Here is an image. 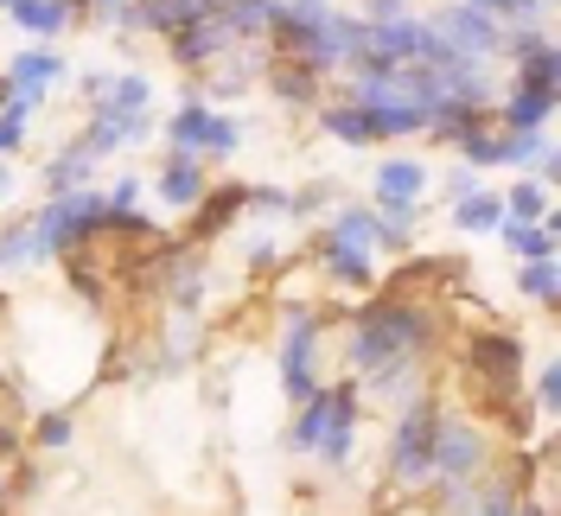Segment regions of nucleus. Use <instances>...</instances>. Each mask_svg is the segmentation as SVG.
<instances>
[{"mask_svg": "<svg viewBox=\"0 0 561 516\" xmlns=\"http://www.w3.org/2000/svg\"><path fill=\"white\" fill-rule=\"evenodd\" d=\"M357 421H364V389L351 377L319 382L313 395L294 409V421H287V452L325 459L332 472H345L351 452H357Z\"/></svg>", "mask_w": 561, "mask_h": 516, "instance_id": "f257e3e1", "label": "nucleus"}, {"mask_svg": "<svg viewBox=\"0 0 561 516\" xmlns=\"http://www.w3.org/2000/svg\"><path fill=\"white\" fill-rule=\"evenodd\" d=\"M440 395H434V382L427 389H415L402 409H396V421H389V447H383V479L389 491H402V497H415V491H427L434 484V427H440Z\"/></svg>", "mask_w": 561, "mask_h": 516, "instance_id": "f03ea898", "label": "nucleus"}, {"mask_svg": "<svg viewBox=\"0 0 561 516\" xmlns=\"http://www.w3.org/2000/svg\"><path fill=\"white\" fill-rule=\"evenodd\" d=\"M325 382V325L319 307H287L280 312V395L300 409Z\"/></svg>", "mask_w": 561, "mask_h": 516, "instance_id": "7ed1b4c3", "label": "nucleus"}, {"mask_svg": "<svg viewBox=\"0 0 561 516\" xmlns=\"http://www.w3.org/2000/svg\"><path fill=\"white\" fill-rule=\"evenodd\" d=\"M167 147L179 153H198V160H237L243 153V122L230 108H210L205 96H185V103L167 115Z\"/></svg>", "mask_w": 561, "mask_h": 516, "instance_id": "20e7f679", "label": "nucleus"}, {"mask_svg": "<svg viewBox=\"0 0 561 516\" xmlns=\"http://www.w3.org/2000/svg\"><path fill=\"white\" fill-rule=\"evenodd\" d=\"M427 26L440 33V45H447V51L472 58V65H497V51H504V26H497V20H485L479 7H466V0H440V7L427 13Z\"/></svg>", "mask_w": 561, "mask_h": 516, "instance_id": "39448f33", "label": "nucleus"}, {"mask_svg": "<svg viewBox=\"0 0 561 516\" xmlns=\"http://www.w3.org/2000/svg\"><path fill=\"white\" fill-rule=\"evenodd\" d=\"M497 58H511V83L517 90H556L561 83V51H556V33L549 26H517V33H504V51Z\"/></svg>", "mask_w": 561, "mask_h": 516, "instance_id": "423d86ee", "label": "nucleus"}, {"mask_svg": "<svg viewBox=\"0 0 561 516\" xmlns=\"http://www.w3.org/2000/svg\"><path fill=\"white\" fill-rule=\"evenodd\" d=\"M70 77V58L58 51V45H20V51H7V96H26V103L45 108V96L58 90Z\"/></svg>", "mask_w": 561, "mask_h": 516, "instance_id": "0eeeda50", "label": "nucleus"}, {"mask_svg": "<svg viewBox=\"0 0 561 516\" xmlns=\"http://www.w3.org/2000/svg\"><path fill=\"white\" fill-rule=\"evenodd\" d=\"M237 51V38H230V26L210 13V20H192V26H179L173 38H167V58H173L179 70H217L224 58Z\"/></svg>", "mask_w": 561, "mask_h": 516, "instance_id": "6e6552de", "label": "nucleus"}, {"mask_svg": "<svg viewBox=\"0 0 561 516\" xmlns=\"http://www.w3.org/2000/svg\"><path fill=\"white\" fill-rule=\"evenodd\" d=\"M210 192V167L198 160V153H179V147H167V160L153 167V198L167 210H198V198Z\"/></svg>", "mask_w": 561, "mask_h": 516, "instance_id": "1a4fd4ad", "label": "nucleus"}, {"mask_svg": "<svg viewBox=\"0 0 561 516\" xmlns=\"http://www.w3.org/2000/svg\"><path fill=\"white\" fill-rule=\"evenodd\" d=\"M313 268L332 287H345V294H377V255H364V249H351V242H339V237H325L319 230L313 237Z\"/></svg>", "mask_w": 561, "mask_h": 516, "instance_id": "9d476101", "label": "nucleus"}, {"mask_svg": "<svg viewBox=\"0 0 561 516\" xmlns=\"http://www.w3.org/2000/svg\"><path fill=\"white\" fill-rule=\"evenodd\" d=\"M427 185H434V167L415 160V153H402V160H377V172H370V205H421Z\"/></svg>", "mask_w": 561, "mask_h": 516, "instance_id": "9b49d317", "label": "nucleus"}, {"mask_svg": "<svg viewBox=\"0 0 561 516\" xmlns=\"http://www.w3.org/2000/svg\"><path fill=\"white\" fill-rule=\"evenodd\" d=\"M556 122V90H504L497 103H491V128H504V135H542Z\"/></svg>", "mask_w": 561, "mask_h": 516, "instance_id": "f8f14e48", "label": "nucleus"}, {"mask_svg": "<svg viewBox=\"0 0 561 516\" xmlns=\"http://www.w3.org/2000/svg\"><path fill=\"white\" fill-rule=\"evenodd\" d=\"M70 20H77L70 0H13V7H7V26H20L33 45H58V38L70 33Z\"/></svg>", "mask_w": 561, "mask_h": 516, "instance_id": "ddd939ff", "label": "nucleus"}, {"mask_svg": "<svg viewBox=\"0 0 561 516\" xmlns=\"http://www.w3.org/2000/svg\"><path fill=\"white\" fill-rule=\"evenodd\" d=\"M210 13H217L210 0H135V7H128V26H135V33L173 38L179 26H192V20H210Z\"/></svg>", "mask_w": 561, "mask_h": 516, "instance_id": "4468645a", "label": "nucleus"}, {"mask_svg": "<svg viewBox=\"0 0 561 516\" xmlns=\"http://www.w3.org/2000/svg\"><path fill=\"white\" fill-rule=\"evenodd\" d=\"M313 128H319V135H332L339 147H351V153L377 147V128H370V115L351 103V96H339V103H319V108H313Z\"/></svg>", "mask_w": 561, "mask_h": 516, "instance_id": "2eb2a0df", "label": "nucleus"}, {"mask_svg": "<svg viewBox=\"0 0 561 516\" xmlns=\"http://www.w3.org/2000/svg\"><path fill=\"white\" fill-rule=\"evenodd\" d=\"M90 172H96V153H90L83 140L70 135L65 147H58V153L38 167V185H45L51 198H65V192H83V185H90Z\"/></svg>", "mask_w": 561, "mask_h": 516, "instance_id": "dca6fc26", "label": "nucleus"}, {"mask_svg": "<svg viewBox=\"0 0 561 516\" xmlns=\"http://www.w3.org/2000/svg\"><path fill=\"white\" fill-rule=\"evenodd\" d=\"M262 90H268L280 108H294V115H313V108L325 103L319 77H313V70H300V65H268V70H262Z\"/></svg>", "mask_w": 561, "mask_h": 516, "instance_id": "f3484780", "label": "nucleus"}, {"mask_svg": "<svg viewBox=\"0 0 561 516\" xmlns=\"http://www.w3.org/2000/svg\"><path fill=\"white\" fill-rule=\"evenodd\" d=\"M511 287H517V300L556 312L561 307V262L556 255H549V262H517V268H511Z\"/></svg>", "mask_w": 561, "mask_h": 516, "instance_id": "a211bd4d", "label": "nucleus"}, {"mask_svg": "<svg viewBox=\"0 0 561 516\" xmlns=\"http://www.w3.org/2000/svg\"><path fill=\"white\" fill-rule=\"evenodd\" d=\"M325 237L351 242V249H364V255H377L383 249V217H377V205H339L332 210V223H325Z\"/></svg>", "mask_w": 561, "mask_h": 516, "instance_id": "6ab92c4d", "label": "nucleus"}, {"mask_svg": "<svg viewBox=\"0 0 561 516\" xmlns=\"http://www.w3.org/2000/svg\"><path fill=\"white\" fill-rule=\"evenodd\" d=\"M517 497H529V484L517 472H497L491 466L485 479H479V491H472V511L466 516H517Z\"/></svg>", "mask_w": 561, "mask_h": 516, "instance_id": "aec40b11", "label": "nucleus"}, {"mask_svg": "<svg viewBox=\"0 0 561 516\" xmlns=\"http://www.w3.org/2000/svg\"><path fill=\"white\" fill-rule=\"evenodd\" d=\"M447 217H454L459 237H497V223H504V198H497V192H472V198H459Z\"/></svg>", "mask_w": 561, "mask_h": 516, "instance_id": "412c9836", "label": "nucleus"}, {"mask_svg": "<svg viewBox=\"0 0 561 516\" xmlns=\"http://www.w3.org/2000/svg\"><path fill=\"white\" fill-rule=\"evenodd\" d=\"M504 198V223H556V198L536 185V179H517L511 192H497Z\"/></svg>", "mask_w": 561, "mask_h": 516, "instance_id": "4be33fe9", "label": "nucleus"}, {"mask_svg": "<svg viewBox=\"0 0 561 516\" xmlns=\"http://www.w3.org/2000/svg\"><path fill=\"white\" fill-rule=\"evenodd\" d=\"M497 242L511 249V262H549L556 255V223H497Z\"/></svg>", "mask_w": 561, "mask_h": 516, "instance_id": "5701e85b", "label": "nucleus"}, {"mask_svg": "<svg viewBox=\"0 0 561 516\" xmlns=\"http://www.w3.org/2000/svg\"><path fill=\"white\" fill-rule=\"evenodd\" d=\"M466 7H479V13L497 20L504 33H517V26H549V20H556L542 0H466Z\"/></svg>", "mask_w": 561, "mask_h": 516, "instance_id": "b1692460", "label": "nucleus"}, {"mask_svg": "<svg viewBox=\"0 0 561 516\" xmlns=\"http://www.w3.org/2000/svg\"><path fill=\"white\" fill-rule=\"evenodd\" d=\"M33 115H38V103H26V96H7V103H0V160L26 153V135H33Z\"/></svg>", "mask_w": 561, "mask_h": 516, "instance_id": "393cba45", "label": "nucleus"}, {"mask_svg": "<svg viewBox=\"0 0 561 516\" xmlns=\"http://www.w3.org/2000/svg\"><path fill=\"white\" fill-rule=\"evenodd\" d=\"M0 268H7V275L38 268V262H33V223H26V210H20L13 223H0Z\"/></svg>", "mask_w": 561, "mask_h": 516, "instance_id": "a878e982", "label": "nucleus"}, {"mask_svg": "<svg viewBox=\"0 0 561 516\" xmlns=\"http://www.w3.org/2000/svg\"><path fill=\"white\" fill-rule=\"evenodd\" d=\"M70 440H77V414H70V409L33 414V447H38V452H65Z\"/></svg>", "mask_w": 561, "mask_h": 516, "instance_id": "bb28decb", "label": "nucleus"}, {"mask_svg": "<svg viewBox=\"0 0 561 516\" xmlns=\"http://www.w3.org/2000/svg\"><path fill=\"white\" fill-rule=\"evenodd\" d=\"M561 414V364L556 357H536V421L549 427Z\"/></svg>", "mask_w": 561, "mask_h": 516, "instance_id": "cd10ccee", "label": "nucleus"}, {"mask_svg": "<svg viewBox=\"0 0 561 516\" xmlns=\"http://www.w3.org/2000/svg\"><path fill=\"white\" fill-rule=\"evenodd\" d=\"M402 13H415V7L409 0H357V26H389Z\"/></svg>", "mask_w": 561, "mask_h": 516, "instance_id": "c85d7f7f", "label": "nucleus"}, {"mask_svg": "<svg viewBox=\"0 0 561 516\" xmlns=\"http://www.w3.org/2000/svg\"><path fill=\"white\" fill-rule=\"evenodd\" d=\"M440 185H447V198H454V205H459V198H472V192H479V172H472V167H459V160H454V167H447V179H440Z\"/></svg>", "mask_w": 561, "mask_h": 516, "instance_id": "c756f323", "label": "nucleus"}, {"mask_svg": "<svg viewBox=\"0 0 561 516\" xmlns=\"http://www.w3.org/2000/svg\"><path fill=\"white\" fill-rule=\"evenodd\" d=\"M13 192H20V172H13V160H0V205H7Z\"/></svg>", "mask_w": 561, "mask_h": 516, "instance_id": "7c9ffc66", "label": "nucleus"}, {"mask_svg": "<svg viewBox=\"0 0 561 516\" xmlns=\"http://www.w3.org/2000/svg\"><path fill=\"white\" fill-rule=\"evenodd\" d=\"M517 516H556V511H549V497H517Z\"/></svg>", "mask_w": 561, "mask_h": 516, "instance_id": "2f4dec72", "label": "nucleus"}, {"mask_svg": "<svg viewBox=\"0 0 561 516\" xmlns=\"http://www.w3.org/2000/svg\"><path fill=\"white\" fill-rule=\"evenodd\" d=\"M0 497H7V472H0Z\"/></svg>", "mask_w": 561, "mask_h": 516, "instance_id": "473e14b6", "label": "nucleus"}, {"mask_svg": "<svg viewBox=\"0 0 561 516\" xmlns=\"http://www.w3.org/2000/svg\"><path fill=\"white\" fill-rule=\"evenodd\" d=\"M415 516H440V511H415Z\"/></svg>", "mask_w": 561, "mask_h": 516, "instance_id": "72a5a7b5", "label": "nucleus"}, {"mask_svg": "<svg viewBox=\"0 0 561 516\" xmlns=\"http://www.w3.org/2000/svg\"><path fill=\"white\" fill-rule=\"evenodd\" d=\"M0 103H7V83H0Z\"/></svg>", "mask_w": 561, "mask_h": 516, "instance_id": "f704fd0d", "label": "nucleus"}, {"mask_svg": "<svg viewBox=\"0 0 561 516\" xmlns=\"http://www.w3.org/2000/svg\"><path fill=\"white\" fill-rule=\"evenodd\" d=\"M7 7H13V0H0V13H7Z\"/></svg>", "mask_w": 561, "mask_h": 516, "instance_id": "c9c22d12", "label": "nucleus"}, {"mask_svg": "<svg viewBox=\"0 0 561 516\" xmlns=\"http://www.w3.org/2000/svg\"><path fill=\"white\" fill-rule=\"evenodd\" d=\"M0 312H7V294H0Z\"/></svg>", "mask_w": 561, "mask_h": 516, "instance_id": "e433bc0d", "label": "nucleus"}]
</instances>
